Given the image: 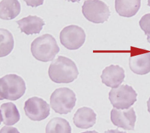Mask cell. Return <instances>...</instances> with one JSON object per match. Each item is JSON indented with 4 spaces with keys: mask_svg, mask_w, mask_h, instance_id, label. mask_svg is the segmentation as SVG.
<instances>
[{
    "mask_svg": "<svg viewBox=\"0 0 150 133\" xmlns=\"http://www.w3.org/2000/svg\"><path fill=\"white\" fill-rule=\"evenodd\" d=\"M148 5L150 6V0L148 1Z\"/></svg>",
    "mask_w": 150,
    "mask_h": 133,
    "instance_id": "44dd1931",
    "label": "cell"
},
{
    "mask_svg": "<svg viewBox=\"0 0 150 133\" xmlns=\"http://www.w3.org/2000/svg\"><path fill=\"white\" fill-rule=\"evenodd\" d=\"M1 122L7 126L13 125L20 119V115L16 106L13 103L9 102L1 106Z\"/></svg>",
    "mask_w": 150,
    "mask_h": 133,
    "instance_id": "5bb4252c",
    "label": "cell"
},
{
    "mask_svg": "<svg viewBox=\"0 0 150 133\" xmlns=\"http://www.w3.org/2000/svg\"><path fill=\"white\" fill-rule=\"evenodd\" d=\"M19 2L16 0H3L0 3V17L3 20H10L15 18L21 12Z\"/></svg>",
    "mask_w": 150,
    "mask_h": 133,
    "instance_id": "2e32d148",
    "label": "cell"
},
{
    "mask_svg": "<svg viewBox=\"0 0 150 133\" xmlns=\"http://www.w3.org/2000/svg\"><path fill=\"white\" fill-rule=\"evenodd\" d=\"M24 110L25 115L34 121L44 120L50 114L49 105L43 99L36 96L30 98L25 101Z\"/></svg>",
    "mask_w": 150,
    "mask_h": 133,
    "instance_id": "ba28073f",
    "label": "cell"
},
{
    "mask_svg": "<svg viewBox=\"0 0 150 133\" xmlns=\"http://www.w3.org/2000/svg\"><path fill=\"white\" fill-rule=\"evenodd\" d=\"M82 8V13L85 18L94 23H103L108 21L110 15L108 6L100 0L85 1Z\"/></svg>",
    "mask_w": 150,
    "mask_h": 133,
    "instance_id": "8992f818",
    "label": "cell"
},
{
    "mask_svg": "<svg viewBox=\"0 0 150 133\" xmlns=\"http://www.w3.org/2000/svg\"><path fill=\"white\" fill-rule=\"evenodd\" d=\"M112 122L126 130H134L136 116L133 108L124 109L113 108L111 112Z\"/></svg>",
    "mask_w": 150,
    "mask_h": 133,
    "instance_id": "9c48e42d",
    "label": "cell"
},
{
    "mask_svg": "<svg viewBox=\"0 0 150 133\" xmlns=\"http://www.w3.org/2000/svg\"><path fill=\"white\" fill-rule=\"evenodd\" d=\"M21 32L27 35L39 34L45 25L43 19L36 16L29 15L16 21Z\"/></svg>",
    "mask_w": 150,
    "mask_h": 133,
    "instance_id": "7c38bea8",
    "label": "cell"
},
{
    "mask_svg": "<svg viewBox=\"0 0 150 133\" xmlns=\"http://www.w3.org/2000/svg\"><path fill=\"white\" fill-rule=\"evenodd\" d=\"M71 128L65 119L56 117L51 120L47 124L46 133H71Z\"/></svg>",
    "mask_w": 150,
    "mask_h": 133,
    "instance_id": "e0dca14e",
    "label": "cell"
},
{
    "mask_svg": "<svg viewBox=\"0 0 150 133\" xmlns=\"http://www.w3.org/2000/svg\"><path fill=\"white\" fill-rule=\"evenodd\" d=\"M141 5V0L115 1L116 11L119 15L126 17H130L137 13Z\"/></svg>",
    "mask_w": 150,
    "mask_h": 133,
    "instance_id": "9a60e30c",
    "label": "cell"
},
{
    "mask_svg": "<svg viewBox=\"0 0 150 133\" xmlns=\"http://www.w3.org/2000/svg\"><path fill=\"white\" fill-rule=\"evenodd\" d=\"M26 89L22 77L15 74H7L0 79V100H16L23 95Z\"/></svg>",
    "mask_w": 150,
    "mask_h": 133,
    "instance_id": "3957f363",
    "label": "cell"
},
{
    "mask_svg": "<svg viewBox=\"0 0 150 133\" xmlns=\"http://www.w3.org/2000/svg\"><path fill=\"white\" fill-rule=\"evenodd\" d=\"M140 28L147 36V40L150 43V13L144 15L139 21Z\"/></svg>",
    "mask_w": 150,
    "mask_h": 133,
    "instance_id": "d6986e66",
    "label": "cell"
},
{
    "mask_svg": "<svg viewBox=\"0 0 150 133\" xmlns=\"http://www.w3.org/2000/svg\"><path fill=\"white\" fill-rule=\"evenodd\" d=\"M0 57L8 55L12 50L14 41L12 34L8 30L3 28L0 29Z\"/></svg>",
    "mask_w": 150,
    "mask_h": 133,
    "instance_id": "ac0fdd59",
    "label": "cell"
},
{
    "mask_svg": "<svg viewBox=\"0 0 150 133\" xmlns=\"http://www.w3.org/2000/svg\"><path fill=\"white\" fill-rule=\"evenodd\" d=\"M130 69L134 73L144 75L150 72V52L130 57L129 59Z\"/></svg>",
    "mask_w": 150,
    "mask_h": 133,
    "instance_id": "4fadbf2b",
    "label": "cell"
},
{
    "mask_svg": "<svg viewBox=\"0 0 150 133\" xmlns=\"http://www.w3.org/2000/svg\"><path fill=\"white\" fill-rule=\"evenodd\" d=\"M147 105L148 111L150 113V97L149 100L147 101Z\"/></svg>",
    "mask_w": 150,
    "mask_h": 133,
    "instance_id": "ffe728a7",
    "label": "cell"
},
{
    "mask_svg": "<svg viewBox=\"0 0 150 133\" xmlns=\"http://www.w3.org/2000/svg\"><path fill=\"white\" fill-rule=\"evenodd\" d=\"M85 33L81 27L70 25L64 27L61 31L59 38L61 44L69 50H76L84 44L86 39Z\"/></svg>",
    "mask_w": 150,
    "mask_h": 133,
    "instance_id": "52a82bcc",
    "label": "cell"
},
{
    "mask_svg": "<svg viewBox=\"0 0 150 133\" xmlns=\"http://www.w3.org/2000/svg\"><path fill=\"white\" fill-rule=\"evenodd\" d=\"M100 77L103 83L108 86L115 88L123 81L125 71L119 66L112 64L105 67Z\"/></svg>",
    "mask_w": 150,
    "mask_h": 133,
    "instance_id": "30bf717a",
    "label": "cell"
},
{
    "mask_svg": "<svg viewBox=\"0 0 150 133\" xmlns=\"http://www.w3.org/2000/svg\"><path fill=\"white\" fill-rule=\"evenodd\" d=\"M137 94L132 87L122 85L111 90L109 99L113 107L117 109H128L137 101Z\"/></svg>",
    "mask_w": 150,
    "mask_h": 133,
    "instance_id": "5b68a950",
    "label": "cell"
},
{
    "mask_svg": "<svg viewBox=\"0 0 150 133\" xmlns=\"http://www.w3.org/2000/svg\"><path fill=\"white\" fill-rule=\"evenodd\" d=\"M48 74L51 80L55 83H69L77 78L79 72L73 61L60 56L51 63Z\"/></svg>",
    "mask_w": 150,
    "mask_h": 133,
    "instance_id": "6da1fadb",
    "label": "cell"
},
{
    "mask_svg": "<svg viewBox=\"0 0 150 133\" xmlns=\"http://www.w3.org/2000/svg\"><path fill=\"white\" fill-rule=\"evenodd\" d=\"M96 115L89 108L84 107L79 108L74 115L73 122L78 128L87 129L96 123Z\"/></svg>",
    "mask_w": 150,
    "mask_h": 133,
    "instance_id": "8fae6325",
    "label": "cell"
},
{
    "mask_svg": "<svg viewBox=\"0 0 150 133\" xmlns=\"http://www.w3.org/2000/svg\"><path fill=\"white\" fill-rule=\"evenodd\" d=\"M76 100L75 93L67 87L56 89L50 98L51 108L55 112L60 114L71 112L75 105Z\"/></svg>",
    "mask_w": 150,
    "mask_h": 133,
    "instance_id": "277c9868",
    "label": "cell"
},
{
    "mask_svg": "<svg viewBox=\"0 0 150 133\" xmlns=\"http://www.w3.org/2000/svg\"><path fill=\"white\" fill-rule=\"evenodd\" d=\"M30 49L34 58L44 62L52 60L60 50L55 38L48 34L35 39L31 44Z\"/></svg>",
    "mask_w": 150,
    "mask_h": 133,
    "instance_id": "7a4b0ae2",
    "label": "cell"
}]
</instances>
